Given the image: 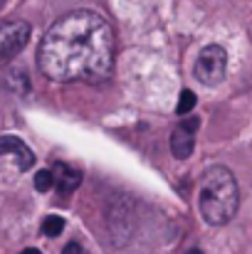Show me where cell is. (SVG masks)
<instances>
[{
    "label": "cell",
    "mask_w": 252,
    "mask_h": 254,
    "mask_svg": "<svg viewBox=\"0 0 252 254\" xmlns=\"http://www.w3.org/2000/svg\"><path fill=\"white\" fill-rule=\"evenodd\" d=\"M188 254H203L200 250H188Z\"/></svg>",
    "instance_id": "obj_14"
},
{
    "label": "cell",
    "mask_w": 252,
    "mask_h": 254,
    "mask_svg": "<svg viewBox=\"0 0 252 254\" xmlns=\"http://www.w3.org/2000/svg\"><path fill=\"white\" fill-rule=\"evenodd\" d=\"M22 254H42L40 250H35V247H27V250H22Z\"/></svg>",
    "instance_id": "obj_13"
},
{
    "label": "cell",
    "mask_w": 252,
    "mask_h": 254,
    "mask_svg": "<svg viewBox=\"0 0 252 254\" xmlns=\"http://www.w3.org/2000/svg\"><path fill=\"white\" fill-rule=\"evenodd\" d=\"M195 79L205 86H215L225 79L228 72V55L220 45H208L200 50L198 60H195Z\"/></svg>",
    "instance_id": "obj_3"
},
{
    "label": "cell",
    "mask_w": 252,
    "mask_h": 254,
    "mask_svg": "<svg viewBox=\"0 0 252 254\" xmlns=\"http://www.w3.org/2000/svg\"><path fill=\"white\" fill-rule=\"evenodd\" d=\"M5 86L10 91H20V94H27L30 91V82H27V74L22 69H10L7 77H5Z\"/></svg>",
    "instance_id": "obj_8"
},
{
    "label": "cell",
    "mask_w": 252,
    "mask_h": 254,
    "mask_svg": "<svg viewBox=\"0 0 252 254\" xmlns=\"http://www.w3.org/2000/svg\"><path fill=\"white\" fill-rule=\"evenodd\" d=\"M62 230H65V220H62V217L47 215V217L42 220V232H45L47 237H57V235H62Z\"/></svg>",
    "instance_id": "obj_9"
},
{
    "label": "cell",
    "mask_w": 252,
    "mask_h": 254,
    "mask_svg": "<svg viewBox=\"0 0 252 254\" xmlns=\"http://www.w3.org/2000/svg\"><path fill=\"white\" fill-rule=\"evenodd\" d=\"M116 37L106 17L94 10L62 15L42 37L37 50L40 72L52 82L99 84L111 77Z\"/></svg>",
    "instance_id": "obj_1"
},
{
    "label": "cell",
    "mask_w": 252,
    "mask_h": 254,
    "mask_svg": "<svg viewBox=\"0 0 252 254\" xmlns=\"http://www.w3.org/2000/svg\"><path fill=\"white\" fill-rule=\"evenodd\" d=\"M50 170H52L57 190H62V192H72L82 183V173L77 168H72V166H67V163H55Z\"/></svg>",
    "instance_id": "obj_7"
},
{
    "label": "cell",
    "mask_w": 252,
    "mask_h": 254,
    "mask_svg": "<svg viewBox=\"0 0 252 254\" xmlns=\"http://www.w3.org/2000/svg\"><path fill=\"white\" fill-rule=\"evenodd\" d=\"M30 42V25L25 20H0V60L15 57Z\"/></svg>",
    "instance_id": "obj_4"
},
{
    "label": "cell",
    "mask_w": 252,
    "mask_h": 254,
    "mask_svg": "<svg viewBox=\"0 0 252 254\" xmlns=\"http://www.w3.org/2000/svg\"><path fill=\"white\" fill-rule=\"evenodd\" d=\"M62 254H89V252L84 250L80 242H70V245H67V247L62 250Z\"/></svg>",
    "instance_id": "obj_12"
},
{
    "label": "cell",
    "mask_w": 252,
    "mask_h": 254,
    "mask_svg": "<svg viewBox=\"0 0 252 254\" xmlns=\"http://www.w3.org/2000/svg\"><path fill=\"white\" fill-rule=\"evenodd\" d=\"M195 101H198V99H195V94H193L190 89H183V91H180V99H178L175 111H178L180 116H188V114L195 109Z\"/></svg>",
    "instance_id": "obj_10"
},
{
    "label": "cell",
    "mask_w": 252,
    "mask_h": 254,
    "mask_svg": "<svg viewBox=\"0 0 252 254\" xmlns=\"http://www.w3.org/2000/svg\"><path fill=\"white\" fill-rule=\"evenodd\" d=\"M0 156H15L17 158V166L25 170L35 163V156L32 151L15 136H0Z\"/></svg>",
    "instance_id": "obj_6"
},
{
    "label": "cell",
    "mask_w": 252,
    "mask_h": 254,
    "mask_svg": "<svg viewBox=\"0 0 252 254\" xmlns=\"http://www.w3.org/2000/svg\"><path fill=\"white\" fill-rule=\"evenodd\" d=\"M195 131H198V119H185L183 124L175 126V131L170 133V151L178 161H185L193 153V143H195Z\"/></svg>",
    "instance_id": "obj_5"
},
{
    "label": "cell",
    "mask_w": 252,
    "mask_h": 254,
    "mask_svg": "<svg viewBox=\"0 0 252 254\" xmlns=\"http://www.w3.org/2000/svg\"><path fill=\"white\" fill-rule=\"evenodd\" d=\"M240 202L235 175L225 166H210L200 178V215L208 225H225L235 217Z\"/></svg>",
    "instance_id": "obj_2"
},
{
    "label": "cell",
    "mask_w": 252,
    "mask_h": 254,
    "mask_svg": "<svg viewBox=\"0 0 252 254\" xmlns=\"http://www.w3.org/2000/svg\"><path fill=\"white\" fill-rule=\"evenodd\" d=\"M52 185H55L52 170H50V168L37 170V175H35V188H37L40 192H47V190H52Z\"/></svg>",
    "instance_id": "obj_11"
}]
</instances>
